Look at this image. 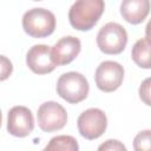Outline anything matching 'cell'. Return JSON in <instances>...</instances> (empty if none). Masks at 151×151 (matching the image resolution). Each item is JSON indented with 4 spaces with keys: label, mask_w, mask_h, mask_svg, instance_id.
Instances as JSON below:
<instances>
[{
    "label": "cell",
    "mask_w": 151,
    "mask_h": 151,
    "mask_svg": "<svg viewBox=\"0 0 151 151\" xmlns=\"http://www.w3.org/2000/svg\"><path fill=\"white\" fill-rule=\"evenodd\" d=\"M104 0H76L68 11V20L78 31L91 29L104 13Z\"/></svg>",
    "instance_id": "obj_1"
},
{
    "label": "cell",
    "mask_w": 151,
    "mask_h": 151,
    "mask_svg": "<svg viewBox=\"0 0 151 151\" xmlns=\"http://www.w3.org/2000/svg\"><path fill=\"white\" fill-rule=\"evenodd\" d=\"M90 91L87 79L78 72H67L59 77L57 81V93L70 104L83 101Z\"/></svg>",
    "instance_id": "obj_2"
},
{
    "label": "cell",
    "mask_w": 151,
    "mask_h": 151,
    "mask_svg": "<svg viewBox=\"0 0 151 151\" xmlns=\"http://www.w3.org/2000/svg\"><path fill=\"white\" fill-rule=\"evenodd\" d=\"M22 28L32 38L51 35L55 28V17L45 8H32L22 17Z\"/></svg>",
    "instance_id": "obj_3"
},
{
    "label": "cell",
    "mask_w": 151,
    "mask_h": 151,
    "mask_svg": "<svg viewBox=\"0 0 151 151\" xmlns=\"http://www.w3.org/2000/svg\"><path fill=\"white\" fill-rule=\"evenodd\" d=\"M127 44V33L125 28L117 22H107L97 34V45L106 54H119Z\"/></svg>",
    "instance_id": "obj_4"
},
{
    "label": "cell",
    "mask_w": 151,
    "mask_h": 151,
    "mask_svg": "<svg viewBox=\"0 0 151 151\" xmlns=\"http://www.w3.org/2000/svg\"><path fill=\"white\" fill-rule=\"evenodd\" d=\"M37 119L39 127L44 132H53L66 125L67 113L60 104L55 101H46L38 109Z\"/></svg>",
    "instance_id": "obj_5"
},
{
    "label": "cell",
    "mask_w": 151,
    "mask_h": 151,
    "mask_svg": "<svg viewBox=\"0 0 151 151\" xmlns=\"http://www.w3.org/2000/svg\"><path fill=\"white\" fill-rule=\"evenodd\" d=\"M78 130L80 134L86 139H97L99 138L106 130L107 118L104 111L100 109H88L84 111L77 120Z\"/></svg>",
    "instance_id": "obj_6"
},
{
    "label": "cell",
    "mask_w": 151,
    "mask_h": 151,
    "mask_svg": "<svg viewBox=\"0 0 151 151\" xmlns=\"http://www.w3.org/2000/svg\"><path fill=\"white\" fill-rule=\"evenodd\" d=\"M124 68L116 61H103L96 70V84L103 92H113L123 83Z\"/></svg>",
    "instance_id": "obj_7"
},
{
    "label": "cell",
    "mask_w": 151,
    "mask_h": 151,
    "mask_svg": "<svg viewBox=\"0 0 151 151\" xmlns=\"http://www.w3.org/2000/svg\"><path fill=\"white\" fill-rule=\"evenodd\" d=\"M34 127L33 114L26 106H14L7 114V131L14 137H26Z\"/></svg>",
    "instance_id": "obj_8"
},
{
    "label": "cell",
    "mask_w": 151,
    "mask_h": 151,
    "mask_svg": "<svg viewBox=\"0 0 151 151\" xmlns=\"http://www.w3.org/2000/svg\"><path fill=\"white\" fill-rule=\"evenodd\" d=\"M26 64L37 74H46L55 68L52 48L47 45H34L26 54Z\"/></svg>",
    "instance_id": "obj_9"
},
{
    "label": "cell",
    "mask_w": 151,
    "mask_h": 151,
    "mask_svg": "<svg viewBox=\"0 0 151 151\" xmlns=\"http://www.w3.org/2000/svg\"><path fill=\"white\" fill-rule=\"evenodd\" d=\"M81 50L80 40L76 37L68 35L59 39L52 47L53 60L57 66L67 65L76 59Z\"/></svg>",
    "instance_id": "obj_10"
},
{
    "label": "cell",
    "mask_w": 151,
    "mask_h": 151,
    "mask_svg": "<svg viewBox=\"0 0 151 151\" xmlns=\"http://www.w3.org/2000/svg\"><path fill=\"white\" fill-rule=\"evenodd\" d=\"M150 0H123L120 5V14L123 19L132 25L140 24L149 15Z\"/></svg>",
    "instance_id": "obj_11"
},
{
    "label": "cell",
    "mask_w": 151,
    "mask_h": 151,
    "mask_svg": "<svg viewBox=\"0 0 151 151\" xmlns=\"http://www.w3.org/2000/svg\"><path fill=\"white\" fill-rule=\"evenodd\" d=\"M131 57L134 64L142 68H151V40L142 38L132 47Z\"/></svg>",
    "instance_id": "obj_12"
},
{
    "label": "cell",
    "mask_w": 151,
    "mask_h": 151,
    "mask_svg": "<svg viewBox=\"0 0 151 151\" xmlns=\"http://www.w3.org/2000/svg\"><path fill=\"white\" fill-rule=\"evenodd\" d=\"M46 151H78L79 146L77 140L71 136L53 137L45 146Z\"/></svg>",
    "instance_id": "obj_13"
},
{
    "label": "cell",
    "mask_w": 151,
    "mask_h": 151,
    "mask_svg": "<svg viewBox=\"0 0 151 151\" xmlns=\"http://www.w3.org/2000/svg\"><path fill=\"white\" fill-rule=\"evenodd\" d=\"M133 149L136 151H151V130L142 131L134 137Z\"/></svg>",
    "instance_id": "obj_14"
},
{
    "label": "cell",
    "mask_w": 151,
    "mask_h": 151,
    "mask_svg": "<svg viewBox=\"0 0 151 151\" xmlns=\"http://www.w3.org/2000/svg\"><path fill=\"white\" fill-rule=\"evenodd\" d=\"M139 98L144 104L151 106V77L143 80L139 86Z\"/></svg>",
    "instance_id": "obj_15"
},
{
    "label": "cell",
    "mask_w": 151,
    "mask_h": 151,
    "mask_svg": "<svg viewBox=\"0 0 151 151\" xmlns=\"http://www.w3.org/2000/svg\"><path fill=\"white\" fill-rule=\"evenodd\" d=\"M98 150H100V151H103V150H110V151H112V150H113V151H119V150H122V151H125L126 147H125V145H123L119 140L109 139V140H106L104 144L99 145Z\"/></svg>",
    "instance_id": "obj_16"
},
{
    "label": "cell",
    "mask_w": 151,
    "mask_h": 151,
    "mask_svg": "<svg viewBox=\"0 0 151 151\" xmlns=\"http://www.w3.org/2000/svg\"><path fill=\"white\" fill-rule=\"evenodd\" d=\"M145 34H146V38H149L151 40V19L149 20V22L145 27Z\"/></svg>",
    "instance_id": "obj_17"
},
{
    "label": "cell",
    "mask_w": 151,
    "mask_h": 151,
    "mask_svg": "<svg viewBox=\"0 0 151 151\" xmlns=\"http://www.w3.org/2000/svg\"><path fill=\"white\" fill-rule=\"evenodd\" d=\"M34 1H40V0H34Z\"/></svg>",
    "instance_id": "obj_18"
}]
</instances>
